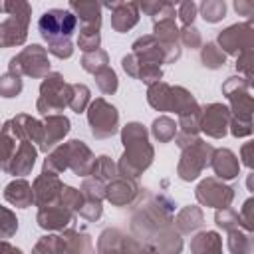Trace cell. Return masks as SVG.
Instances as JSON below:
<instances>
[{"mask_svg": "<svg viewBox=\"0 0 254 254\" xmlns=\"http://www.w3.org/2000/svg\"><path fill=\"white\" fill-rule=\"evenodd\" d=\"M121 143L125 153L117 163V175L135 179L147 171L155 159V151L149 143V133L143 123L131 121L121 129Z\"/></svg>", "mask_w": 254, "mask_h": 254, "instance_id": "obj_1", "label": "cell"}, {"mask_svg": "<svg viewBox=\"0 0 254 254\" xmlns=\"http://www.w3.org/2000/svg\"><path fill=\"white\" fill-rule=\"evenodd\" d=\"M173 212L175 202L167 194H153L149 202L133 216V230L151 240L157 232L173 226Z\"/></svg>", "mask_w": 254, "mask_h": 254, "instance_id": "obj_2", "label": "cell"}, {"mask_svg": "<svg viewBox=\"0 0 254 254\" xmlns=\"http://www.w3.org/2000/svg\"><path fill=\"white\" fill-rule=\"evenodd\" d=\"M69 101V83L64 81V75L58 71H50L40 83V97L36 101V109L40 115H56L64 111Z\"/></svg>", "mask_w": 254, "mask_h": 254, "instance_id": "obj_3", "label": "cell"}, {"mask_svg": "<svg viewBox=\"0 0 254 254\" xmlns=\"http://www.w3.org/2000/svg\"><path fill=\"white\" fill-rule=\"evenodd\" d=\"M212 145L202 141L200 137H196L190 145H187L185 149H181V159L177 165V175L183 181H194L198 179V175L210 167V157H212Z\"/></svg>", "mask_w": 254, "mask_h": 254, "instance_id": "obj_4", "label": "cell"}, {"mask_svg": "<svg viewBox=\"0 0 254 254\" xmlns=\"http://www.w3.org/2000/svg\"><path fill=\"white\" fill-rule=\"evenodd\" d=\"M87 111V123L95 139H109L119 131V111L103 97H95Z\"/></svg>", "mask_w": 254, "mask_h": 254, "instance_id": "obj_5", "label": "cell"}, {"mask_svg": "<svg viewBox=\"0 0 254 254\" xmlns=\"http://www.w3.org/2000/svg\"><path fill=\"white\" fill-rule=\"evenodd\" d=\"M8 71L28 77H46L50 73V60H48V50L42 48L40 44H32L28 48H24L20 54H16L10 64H8Z\"/></svg>", "mask_w": 254, "mask_h": 254, "instance_id": "obj_6", "label": "cell"}, {"mask_svg": "<svg viewBox=\"0 0 254 254\" xmlns=\"http://www.w3.org/2000/svg\"><path fill=\"white\" fill-rule=\"evenodd\" d=\"M131 54L139 60V64H153L161 67V64H173L181 58V46L163 44L153 34H149L133 42Z\"/></svg>", "mask_w": 254, "mask_h": 254, "instance_id": "obj_7", "label": "cell"}, {"mask_svg": "<svg viewBox=\"0 0 254 254\" xmlns=\"http://www.w3.org/2000/svg\"><path fill=\"white\" fill-rule=\"evenodd\" d=\"M250 81H246L240 75L228 77L222 83V95L230 101V115L232 117H240V119H252V109H254V101L250 95Z\"/></svg>", "mask_w": 254, "mask_h": 254, "instance_id": "obj_8", "label": "cell"}, {"mask_svg": "<svg viewBox=\"0 0 254 254\" xmlns=\"http://www.w3.org/2000/svg\"><path fill=\"white\" fill-rule=\"evenodd\" d=\"M75 26H77V18L69 10H62V8H52L44 12L38 20V30L46 42H52L56 38H71Z\"/></svg>", "mask_w": 254, "mask_h": 254, "instance_id": "obj_9", "label": "cell"}, {"mask_svg": "<svg viewBox=\"0 0 254 254\" xmlns=\"http://www.w3.org/2000/svg\"><path fill=\"white\" fill-rule=\"evenodd\" d=\"M216 46L230 56H240L246 50H254V26L252 22L232 24L218 34Z\"/></svg>", "mask_w": 254, "mask_h": 254, "instance_id": "obj_10", "label": "cell"}, {"mask_svg": "<svg viewBox=\"0 0 254 254\" xmlns=\"http://www.w3.org/2000/svg\"><path fill=\"white\" fill-rule=\"evenodd\" d=\"M194 196L202 206L222 210V208H228L232 204L234 189L228 187L224 181H218L216 177H206L198 183V187L194 190Z\"/></svg>", "mask_w": 254, "mask_h": 254, "instance_id": "obj_11", "label": "cell"}, {"mask_svg": "<svg viewBox=\"0 0 254 254\" xmlns=\"http://www.w3.org/2000/svg\"><path fill=\"white\" fill-rule=\"evenodd\" d=\"M2 131L10 133L18 143L22 141H28V143H42L44 139V123L34 119L32 115H26V113H20L8 121L2 123Z\"/></svg>", "mask_w": 254, "mask_h": 254, "instance_id": "obj_12", "label": "cell"}, {"mask_svg": "<svg viewBox=\"0 0 254 254\" xmlns=\"http://www.w3.org/2000/svg\"><path fill=\"white\" fill-rule=\"evenodd\" d=\"M230 109L224 103H208L200 109V131L212 139H222L228 133Z\"/></svg>", "mask_w": 254, "mask_h": 254, "instance_id": "obj_13", "label": "cell"}, {"mask_svg": "<svg viewBox=\"0 0 254 254\" xmlns=\"http://www.w3.org/2000/svg\"><path fill=\"white\" fill-rule=\"evenodd\" d=\"M62 151H64L67 169H71L73 175H77V177H87V175H91L95 157H93L91 149H89L83 141L71 139V141H67V143H62Z\"/></svg>", "mask_w": 254, "mask_h": 254, "instance_id": "obj_14", "label": "cell"}, {"mask_svg": "<svg viewBox=\"0 0 254 254\" xmlns=\"http://www.w3.org/2000/svg\"><path fill=\"white\" fill-rule=\"evenodd\" d=\"M141 196V187L135 179L117 175L113 181L105 185V200H109L115 206H129L137 202Z\"/></svg>", "mask_w": 254, "mask_h": 254, "instance_id": "obj_15", "label": "cell"}, {"mask_svg": "<svg viewBox=\"0 0 254 254\" xmlns=\"http://www.w3.org/2000/svg\"><path fill=\"white\" fill-rule=\"evenodd\" d=\"M62 189H64V183L60 181L58 175H50V173L38 175L36 181H34V185H32L34 204H36L38 208L58 204V202H60Z\"/></svg>", "mask_w": 254, "mask_h": 254, "instance_id": "obj_16", "label": "cell"}, {"mask_svg": "<svg viewBox=\"0 0 254 254\" xmlns=\"http://www.w3.org/2000/svg\"><path fill=\"white\" fill-rule=\"evenodd\" d=\"M101 8L111 10V28L119 34L131 30L139 22V4L137 2H105Z\"/></svg>", "mask_w": 254, "mask_h": 254, "instance_id": "obj_17", "label": "cell"}, {"mask_svg": "<svg viewBox=\"0 0 254 254\" xmlns=\"http://www.w3.org/2000/svg\"><path fill=\"white\" fill-rule=\"evenodd\" d=\"M42 123H44V139H42L38 151L48 153V151L56 149L60 145V141L69 133V129H71L69 125L71 123H69V119L65 115H60V113L46 115V119Z\"/></svg>", "mask_w": 254, "mask_h": 254, "instance_id": "obj_18", "label": "cell"}, {"mask_svg": "<svg viewBox=\"0 0 254 254\" xmlns=\"http://www.w3.org/2000/svg\"><path fill=\"white\" fill-rule=\"evenodd\" d=\"M36 159H38V147H34V143L22 141V143H18V147H16L12 159L8 161V165L4 167V171L14 177L30 175L36 165Z\"/></svg>", "mask_w": 254, "mask_h": 254, "instance_id": "obj_19", "label": "cell"}, {"mask_svg": "<svg viewBox=\"0 0 254 254\" xmlns=\"http://www.w3.org/2000/svg\"><path fill=\"white\" fill-rule=\"evenodd\" d=\"M28 24L30 18H16L8 16L0 22V48H14L22 46L28 38Z\"/></svg>", "mask_w": 254, "mask_h": 254, "instance_id": "obj_20", "label": "cell"}, {"mask_svg": "<svg viewBox=\"0 0 254 254\" xmlns=\"http://www.w3.org/2000/svg\"><path fill=\"white\" fill-rule=\"evenodd\" d=\"M210 167L218 181H232L240 173V161L230 149H214L210 157Z\"/></svg>", "mask_w": 254, "mask_h": 254, "instance_id": "obj_21", "label": "cell"}, {"mask_svg": "<svg viewBox=\"0 0 254 254\" xmlns=\"http://www.w3.org/2000/svg\"><path fill=\"white\" fill-rule=\"evenodd\" d=\"M71 220H73V212L62 206L60 202L52 206H44L36 214V222L44 230H64Z\"/></svg>", "mask_w": 254, "mask_h": 254, "instance_id": "obj_22", "label": "cell"}, {"mask_svg": "<svg viewBox=\"0 0 254 254\" xmlns=\"http://www.w3.org/2000/svg\"><path fill=\"white\" fill-rule=\"evenodd\" d=\"M69 12L79 20L81 28L99 30L101 28V4L93 0H71Z\"/></svg>", "mask_w": 254, "mask_h": 254, "instance_id": "obj_23", "label": "cell"}, {"mask_svg": "<svg viewBox=\"0 0 254 254\" xmlns=\"http://www.w3.org/2000/svg\"><path fill=\"white\" fill-rule=\"evenodd\" d=\"M4 198L18 208H28L34 204V192H32V185L26 179H14L12 183L6 185L4 189Z\"/></svg>", "mask_w": 254, "mask_h": 254, "instance_id": "obj_24", "label": "cell"}, {"mask_svg": "<svg viewBox=\"0 0 254 254\" xmlns=\"http://www.w3.org/2000/svg\"><path fill=\"white\" fill-rule=\"evenodd\" d=\"M173 224L177 228L179 234H190L194 230H198L204 224V214L200 210V206H183L177 216L173 218Z\"/></svg>", "mask_w": 254, "mask_h": 254, "instance_id": "obj_25", "label": "cell"}, {"mask_svg": "<svg viewBox=\"0 0 254 254\" xmlns=\"http://www.w3.org/2000/svg\"><path fill=\"white\" fill-rule=\"evenodd\" d=\"M190 254H222V238L214 230L198 232L190 240Z\"/></svg>", "mask_w": 254, "mask_h": 254, "instance_id": "obj_26", "label": "cell"}, {"mask_svg": "<svg viewBox=\"0 0 254 254\" xmlns=\"http://www.w3.org/2000/svg\"><path fill=\"white\" fill-rule=\"evenodd\" d=\"M151 242L161 254H181L183 250V238L175 226H167L165 230L157 232L151 238Z\"/></svg>", "mask_w": 254, "mask_h": 254, "instance_id": "obj_27", "label": "cell"}, {"mask_svg": "<svg viewBox=\"0 0 254 254\" xmlns=\"http://www.w3.org/2000/svg\"><path fill=\"white\" fill-rule=\"evenodd\" d=\"M62 236L65 240V254H95L89 234L67 228V230L62 232Z\"/></svg>", "mask_w": 254, "mask_h": 254, "instance_id": "obj_28", "label": "cell"}, {"mask_svg": "<svg viewBox=\"0 0 254 254\" xmlns=\"http://www.w3.org/2000/svg\"><path fill=\"white\" fill-rule=\"evenodd\" d=\"M171 89H173V85H169L165 81H157V83L149 85V89H147L149 105L157 111H169L171 109Z\"/></svg>", "mask_w": 254, "mask_h": 254, "instance_id": "obj_29", "label": "cell"}, {"mask_svg": "<svg viewBox=\"0 0 254 254\" xmlns=\"http://www.w3.org/2000/svg\"><path fill=\"white\" fill-rule=\"evenodd\" d=\"M192 109H198V103L196 99L192 97V93L181 85H175L171 89V109L173 113L181 115V113H187V111H192Z\"/></svg>", "mask_w": 254, "mask_h": 254, "instance_id": "obj_30", "label": "cell"}, {"mask_svg": "<svg viewBox=\"0 0 254 254\" xmlns=\"http://www.w3.org/2000/svg\"><path fill=\"white\" fill-rule=\"evenodd\" d=\"M153 36L169 46H179V26L175 18H165L153 24Z\"/></svg>", "mask_w": 254, "mask_h": 254, "instance_id": "obj_31", "label": "cell"}, {"mask_svg": "<svg viewBox=\"0 0 254 254\" xmlns=\"http://www.w3.org/2000/svg\"><path fill=\"white\" fill-rule=\"evenodd\" d=\"M226 246H228L230 254H254L252 234L246 230H230Z\"/></svg>", "mask_w": 254, "mask_h": 254, "instance_id": "obj_32", "label": "cell"}, {"mask_svg": "<svg viewBox=\"0 0 254 254\" xmlns=\"http://www.w3.org/2000/svg\"><path fill=\"white\" fill-rule=\"evenodd\" d=\"M139 10H143L147 16H151L153 24L159 22V20L177 16V6L173 2H149V0H145V2L139 4Z\"/></svg>", "mask_w": 254, "mask_h": 254, "instance_id": "obj_33", "label": "cell"}, {"mask_svg": "<svg viewBox=\"0 0 254 254\" xmlns=\"http://www.w3.org/2000/svg\"><path fill=\"white\" fill-rule=\"evenodd\" d=\"M91 103V91L83 83H69V101L67 107L75 113H83Z\"/></svg>", "mask_w": 254, "mask_h": 254, "instance_id": "obj_34", "label": "cell"}, {"mask_svg": "<svg viewBox=\"0 0 254 254\" xmlns=\"http://www.w3.org/2000/svg\"><path fill=\"white\" fill-rule=\"evenodd\" d=\"M200 62L208 69H218L226 64V54L216 46V42H206L200 48Z\"/></svg>", "mask_w": 254, "mask_h": 254, "instance_id": "obj_35", "label": "cell"}, {"mask_svg": "<svg viewBox=\"0 0 254 254\" xmlns=\"http://www.w3.org/2000/svg\"><path fill=\"white\" fill-rule=\"evenodd\" d=\"M151 133H153V137H155L159 143H169V141H173L175 135H177V123H175V119H171V117H167V115H161V117H157V119L153 121Z\"/></svg>", "mask_w": 254, "mask_h": 254, "instance_id": "obj_36", "label": "cell"}, {"mask_svg": "<svg viewBox=\"0 0 254 254\" xmlns=\"http://www.w3.org/2000/svg\"><path fill=\"white\" fill-rule=\"evenodd\" d=\"M32 254H65V240L62 234H48V236H42Z\"/></svg>", "mask_w": 254, "mask_h": 254, "instance_id": "obj_37", "label": "cell"}, {"mask_svg": "<svg viewBox=\"0 0 254 254\" xmlns=\"http://www.w3.org/2000/svg\"><path fill=\"white\" fill-rule=\"evenodd\" d=\"M214 222H216V226H220V228L226 230V232H230V230H246V226H244V222H242L238 210H234V208H230V206H228V208H222V210H216ZM246 232H248V230H246Z\"/></svg>", "mask_w": 254, "mask_h": 254, "instance_id": "obj_38", "label": "cell"}, {"mask_svg": "<svg viewBox=\"0 0 254 254\" xmlns=\"http://www.w3.org/2000/svg\"><path fill=\"white\" fill-rule=\"evenodd\" d=\"M91 177L101 181L103 185H107L109 181H113L117 177V165L107 157V155H101L95 159L93 163V169H91Z\"/></svg>", "mask_w": 254, "mask_h": 254, "instance_id": "obj_39", "label": "cell"}, {"mask_svg": "<svg viewBox=\"0 0 254 254\" xmlns=\"http://www.w3.org/2000/svg\"><path fill=\"white\" fill-rule=\"evenodd\" d=\"M198 10H200V16L204 18V22L216 24L226 16V2L224 0H204Z\"/></svg>", "mask_w": 254, "mask_h": 254, "instance_id": "obj_40", "label": "cell"}, {"mask_svg": "<svg viewBox=\"0 0 254 254\" xmlns=\"http://www.w3.org/2000/svg\"><path fill=\"white\" fill-rule=\"evenodd\" d=\"M107 64H109V56H107V52L105 50H95V52H87V54H83V58H81V67L85 69V71H89V73H97L99 69H103V67H107Z\"/></svg>", "mask_w": 254, "mask_h": 254, "instance_id": "obj_41", "label": "cell"}, {"mask_svg": "<svg viewBox=\"0 0 254 254\" xmlns=\"http://www.w3.org/2000/svg\"><path fill=\"white\" fill-rule=\"evenodd\" d=\"M95 75V83H97V87H99V91L101 93H105V95H113L115 91H117V87H119V79H117V73L107 65V67H103V69H99L97 73H93Z\"/></svg>", "mask_w": 254, "mask_h": 254, "instance_id": "obj_42", "label": "cell"}, {"mask_svg": "<svg viewBox=\"0 0 254 254\" xmlns=\"http://www.w3.org/2000/svg\"><path fill=\"white\" fill-rule=\"evenodd\" d=\"M22 77L18 73L6 71L4 75H0V95L2 97H16L22 93Z\"/></svg>", "mask_w": 254, "mask_h": 254, "instance_id": "obj_43", "label": "cell"}, {"mask_svg": "<svg viewBox=\"0 0 254 254\" xmlns=\"http://www.w3.org/2000/svg\"><path fill=\"white\" fill-rule=\"evenodd\" d=\"M77 46H79V50H81L83 54L99 50V46H101V34H99V30H87V28H79Z\"/></svg>", "mask_w": 254, "mask_h": 254, "instance_id": "obj_44", "label": "cell"}, {"mask_svg": "<svg viewBox=\"0 0 254 254\" xmlns=\"http://www.w3.org/2000/svg\"><path fill=\"white\" fill-rule=\"evenodd\" d=\"M81 194H83V200H93V202H101L105 198V185L93 177L85 179L81 183Z\"/></svg>", "mask_w": 254, "mask_h": 254, "instance_id": "obj_45", "label": "cell"}, {"mask_svg": "<svg viewBox=\"0 0 254 254\" xmlns=\"http://www.w3.org/2000/svg\"><path fill=\"white\" fill-rule=\"evenodd\" d=\"M60 204H62V206H65L67 210H71V212L75 214V212L83 206V194H81V190H77V189H73V187L64 185L62 194H60Z\"/></svg>", "mask_w": 254, "mask_h": 254, "instance_id": "obj_46", "label": "cell"}, {"mask_svg": "<svg viewBox=\"0 0 254 254\" xmlns=\"http://www.w3.org/2000/svg\"><path fill=\"white\" fill-rule=\"evenodd\" d=\"M18 230V218L16 214L6 208V206H0V238H12Z\"/></svg>", "mask_w": 254, "mask_h": 254, "instance_id": "obj_47", "label": "cell"}, {"mask_svg": "<svg viewBox=\"0 0 254 254\" xmlns=\"http://www.w3.org/2000/svg\"><path fill=\"white\" fill-rule=\"evenodd\" d=\"M52 56L60 58V60H67L73 56V44L69 38H56L52 42H48V48H46Z\"/></svg>", "mask_w": 254, "mask_h": 254, "instance_id": "obj_48", "label": "cell"}, {"mask_svg": "<svg viewBox=\"0 0 254 254\" xmlns=\"http://www.w3.org/2000/svg\"><path fill=\"white\" fill-rule=\"evenodd\" d=\"M179 42L190 50H196V48H202V36H200V30L194 28V26H183L179 30Z\"/></svg>", "mask_w": 254, "mask_h": 254, "instance_id": "obj_49", "label": "cell"}, {"mask_svg": "<svg viewBox=\"0 0 254 254\" xmlns=\"http://www.w3.org/2000/svg\"><path fill=\"white\" fill-rule=\"evenodd\" d=\"M16 139L10 135V133H6V131H0V167L4 169L6 165H8V161L12 159V155H14V151H16Z\"/></svg>", "mask_w": 254, "mask_h": 254, "instance_id": "obj_50", "label": "cell"}, {"mask_svg": "<svg viewBox=\"0 0 254 254\" xmlns=\"http://www.w3.org/2000/svg\"><path fill=\"white\" fill-rule=\"evenodd\" d=\"M163 77V69L159 65L153 64H139V71H137V79H141L147 85H153L157 81H161Z\"/></svg>", "mask_w": 254, "mask_h": 254, "instance_id": "obj_51", "label": "cell"}, {"mask_svg": "<svg viewBox=\"0 0 254 254\" xmlns=\"http://www.w3.org/2000/svg\"><path fill=\"white\" fill-rule=\"evenodd\" d=\"M196 12H198V6L192 2V0H187V2H181L177 6V16L179 20L183 22V26H192L194 18H196Z\"/></svg>", "mask_w": 254, "mask_h": 254, "instance_id": "obj_52", "label": "cell"}, {"mask_svg": "<svg viewBox=\"0 0 254 254\" xmlns=\"http://www.w3.org/2000/svg\"><path fill=\"white\" fill-rule=\"evenodd\" d=\"M252 62H254V50H246L240 56H236V69L244 73V79L252 83Z\"/></svg>", "mask_w": 254, "mask_h": 254, "instance_id": "obj_53", "label": "cell"}, {"mask_svg": "<svg viewBox=\"0 0 254 254\" xmlns=\"http://www.w3.org/2000/svg\"><path fill=\"white\" fill-rule=\"evenodd\" d=\"M228 131H230L234 137H250V135H252V119L230 117Z\"/></svg>", "mask_w": 254, "mask_h": 254, "instance_id": "obj_54", "label": "cell"}, {"mask_svg": "<svg viewBox=\"0 0 254 254\" xmlns=\"http://www.w3.org/2000/svg\"><path fill=\"white\" fill-rule=\"evenodd\" d=\"M77 214H79L81 218H85V220L95 222V220H99V218H101V214H103V206H101V202L83 200V206L77 210Z\"/></svg>", "mask_w": 254, "mask_h": 254, "instance_id": "obj_55", "label": "cell"}, {"mask_svg": "<svg viewBox=\"0 0 254 254\" xmlns=\"http://www.w3.org/2000/svg\"><path fill=\"white\" fill-rule=\"evenodd\" d=\"M252 204H254V200H252V198H248V200L244 202V206H242V210L238 212L248 232H252Z\"/></svg>", "mask_w": 254, "mask_h": 254, "instance_id": "obj_56", "label": "cell"}, {"mask_svg": "<svg viewBox=\"0 0 254 254\" xmlns=\"http://www.w3.org/2000/svg\"><path fill=\"white\" fill-rule=\"evenodd\" d=\"M234 8L240 16H246V18H252L254 16V4L248 2V0H236L234 2Z\"/></svg>", "mask_w": 254, "mask_h": 254, "instance_id": "obj_57", "label": "cell"}, {"mask_svg": "<svg viewBox=\"0 0 254 254\" xmlns=\"http://www.w3.org/2000/svg\"><path fill=\"white\" fill-rule=\"evenodd\" d=\"M252 149H254V143H244L242 145V149H240V157H242V163L248 167V169H252L254 167V157H252Z\"/></svg>", "mask_w": 254, "mask_h": 254, "instance_id": "obj_58", "label": "cell"}, {"mask_svg": "<svg viewBox=\"0 0 254 254\" xmlns=\"http://www.w3.org/2000/svg\"><path fill=\"white\" fill-rule=\"evenodd\" d=\"M0 254H22V250L16 248V246H12L6 240H0Z\"/></svg>", "mask_w": 254, "mask_h": 254, "instance_id": "obj_59", "label": "cell"}, {"mask_svg": "<svg viewBox=\"0 0 254 254\" xmlns=\"http://www.w3.org/2000/svg\"><path fill=\"white\" fill-rule=\"evenodd\" d=\"M139 254H161V252H159L153 244H145V246L141 248V252H139Z\"/></svg>", "mask_w": 254, "mask_h": 254, "instance_id": "obj_60", "label": "cell"}, {"mask_svg": "<svg viewBox=\"0 0 254 254\" xmlns=\"http://www.w3.org/2000/svg\"><path fill=\"white\" fill-rule=\"evenodd\" d=\"M0 12H2V2H0Z\"/></svg>", "mask_w": 254, "mask_h": 254, "instance_id": "obj_61", "label": "cell"}, {"mask_svg": "<svg viewBox=\"0 0 254 254\" xmlns=\"http://www.w3.org/2000/svg\"><path fill=\"white\" fill-rule=\"evenodd\" d=\"M0 131H2V125H0Z\"/></svg>", "mask_w": 254, "mask_h": 254, "instance_id": "obj_62", "label": "cell"}, {"mask_svg": "<svg viewBox=\"0 0 254 254\" xmlns=\"http://www.w3.org/2000/svg\"><path fill=\"white\" fill-rule=\"evenodd\" d=\"M0 169H2V167H0Z\"/></svg>", "mask_w": 254, "mask_h": 254, "instance_id": "obj_63", "label": "cell"}]
</instances>
